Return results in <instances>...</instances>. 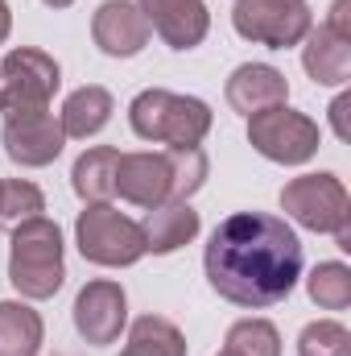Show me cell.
I'll list each match as a JSON object with an SVG mask.
<instances>
[{
  "label": "cell",
  "instance_id": "cell-8",
  "mask_svg": "<svg viewBox=\"0 0 351 356\" xmlns=\"http://www.w3.org/2000/svg\"><path fill=\"white\" fill-rule=\"evenodd\" d=\"M281 207L289 220H298L310 232H339L348 228L351 199L348 186L335 175H298L281 186Z\"/></svg>",
  "mask_w": 351,
  "mask_h": 356
},
{
  "label": "cell",
  "instance_id": "cell-21",
  "mask_svg": "<svg viewBox=\"0 0 351 356\" xmlns=\"http://www.w3.org/2000/svg\"><path fill=\"white\" fill-rule=\"evenodd\" d=\"M46 211V195L29 178H0V228L12 232Z\"/></svg>",
  "mask_w": 351,
  "mask_h": 356
},
{
  "label": "cell",
  "instance_id": "cell-16",
  "mask_svg": "<svg viewBox=\"0 0 351 356\" xmlns=\"http://www.w3.org/2000/svg\"><path fill=\"white\" fill-rule=\"evenodd\" d=\"M302 42H306L302 46V67H306V75L318 88H339V83L351 79V42L348 38H335L327 25H318Z\"/></svg>",
  "mask_w": 351,
  "mask_h": 356
},
{
  "label": "cell",
  "instance_id": "cell-4",
  "mask_svg": "<svg viewBox=\"0 0 351 356\" xmlns=\"http://www.w3.org/2000/svg\"><path fill=\"white\" fill-rule=\"evenodd\" d=\"M75 245L83 253V261L103 269H124L137 266L145 257V232L137 220H128L124 211L108 207V203H87L75 220Z\"/></svg>",
  "mask_w": 351,
  "mask_h": 356
},
{
  "label": "cell",
  "instance_id": "cell-24",
  "mask_svg": "<svg viewBox=\"0 0 351 356\" xmlns=\"http://www.w3.org/2000/svg\"><path fill=\"white\" fill-rule=\"evenodd\" d=\"M170 162V199H190L203 182H207V154L198 145H182V149H162Z\"/></svg>",
  "mask_w": 351,
  "mask_h": 356
},
{
  "label": "cell",
  "instance_id": "cell-5",
  "mask_svg": "<svg viewBox=\"0 0 351 356\" xmlns=\"http://www.w3.org/2000/svg\"><path fill=\"white\" fill-rule=\"evenodd\" d=\"M248 141H252V149L261 158L277 162V166H302V162H310L318 154L323 133L306 112L273 104V108L248 116Z\"/></svg>",
  "mask_w": 351,
  "mask_h": 356
},
{
  "label": "cell",
  "instance_id": "cell-9",
  "mask_svg": "<svg viewBox=\"0 0 351 356\" xmlns=\"http://www.w3.org/2000/svg\"><path fill=\"white\" fill-rule=\"evenodd\" d=\"M0 141H4V154H8L17 166L37 170V166H50V162L62 154L67 133H62V124L54 120L50 108H33V112H12V116H4Z\"/></svg>",
  "mask_w": 351,
  "mask_h": 356
},
{
  "label": "cell",
  "instance_id": "cell-27",
  "mask_svg": "<svg viewBox=\"0 0 351 356\" xmlns=\"http://www.w3.org/2000/svg\"><path fill=\"white\" fill-rule=\"evenodd\" d=\"M348 112H351V95H339V99L331 104V124H335V137H339V141H348V137H351Z\"/></svg>",
  "mask_w": 351,
  "mask_h": 356
},
{
  "label": "cell",
  "instance_id": "cell-26",
  "mask_svg": "<svg viewBox=\"0 0 351 356\" xmlns=\"http://www.w3.org/2000/svg\"><path fill=\"white\" fill-rule=\"evenodd\" d=\"M327 29H331L335 38H348V42H351V0H335V4H331Z\"/></svg>",
  "mask_w": 351,
  "mask_h": 356
},
{
  "label": "cell",
  "instance_id": "cell-30",
  "mask_svg": "<svg viewBox=\"0 0 351 356\" xmlns=\"http://www.w3.org/2000/svg\"><path fill=\"white\" fill-rule=\"evenodd\" d=\"M219 356H232V353H219Z\"/></svg>",
  "mask_w": 351,
  "mask_h": 356
},
{
  "label": "cell",
  "instance_id": "cell-18",
  "mask_svg": "<svg viewBox=\"0 0 351 356\" xmlns=\"http://www.w3.org/2000/svg\"><path fill=\"white\" fill-rule=\"evenodd\" d=\"M116 162H120V149L112 145H95L87 149L75 170H71V186L83 203H108L116 195Z\"/></svg>",
  "mask_w": 351,
  "mask_h": 356
},
{
  "label": "cell",
  "instance_id": "cell-1",
  "mask_svg": "<svg viewBox=\"0 0 351 356\" xmlns=\"http://www.w3.org/2000/svg\"><path fill=\"white\" fill-rule=\"evenodd\" d=\"M203 269L219 298L264 311L293 294L302 277V241L277 216L236 211L211 232Z\"/></svg>",
  "mask_w": 351,
  "mask_h": 356
},
{
  "label": "cell",
  "instance_id": "cell-6",
  "mask_svg": "<svg viewBox=\"0 0 351 356\" xmlns=\"http://www.w3.org/2000/svg\"><path fill=\"white\" fill-rule=\"evenodd\" d=\"M232 25L240 38L257 46L289 50V46H302V38L314 29V13L306 0H236Z\"/></svg>",
  "mask_w": 351,
  "mask_h": 356
},
{
  "label": "cell",
  "instance_id": "cell-25",
  "mask_svg": "<svg viewBox=\"0 0 351 356\" xmlns=\"http://www.w3.org/2000/svg\"><path fill=\"white\" fill-rule=\"evenodd\" d=\"M298 356H351V332L335 319H314L298 336Z\"/></svg>",
  "mask_w": 351,
  "mask_h": 356
},
{
  "label": "cell",
  "instance_id": "cell-23",
  "mask_svg": "<svg viewBox=\"0 0 351 356\" xmlns=\"http://www.w3.org/2000/svg\"><path fill=\"white\" fill-rule=\"evenodd\" d=\"M223 353L232 356H281V336L268 319H240L228 327Z\"/></svg>",
  "mask_w": 351,
  "mask_h": 356
},
{
  "label": "cell",
  "instance_id": "cell-11",
  "mask_svg": "<svg viewBox=\"0 0 351 356\" xmlns=\"http://www.w3.org/2000/svg\"><path fill=\"white\" fill-rule=\"evenodd\" d=\"M91 38L108 58H132L149 42V21L132 0H103L91 17Z\"/></svg>",
  "mask_w": 351,
  "mask_h": 356
},
{
  "label": "cell",
  "instance_id": "cell-13",
  "mask_svg": "<svg viewBox=\"0 0 351 356\" xmlns=\"http://www.w3.org/2000/svg\"><path fill=\"white\" fill-rule=\"evenodd\" d=\"M116 195L132 207H145V211L170 203V162H166V154H120Z\"/></svg>",
  "mask_w": 351,
  "mask_h": 356
},
{
  "label": "cell",
  "instance_id": "cell-17",
  "mask_svg": "<svg viewBox=\"0 0 351 356\" xmlns=\"http://www.w3.org/2000/svg\"><path fill=\"white\" fill-rule=\"evenodd\" d=\"M112 112H116L112 91L99 88V83H87V88H79V91L67 95V104H62V112H58V124H62L67 137L87 141V137H95V133L112 120Z\"/></svg>",
  "mask_w": 351,
  "mask_h": 356
},
{
  "label": "cell",
  "instance_id": "cell-29",
  "mask_svg": "<svg viewBox=\"0 0 351 356\" xmlns=\"http://www.w3.org/2000/svg\"><path fill=\"white\" fill-rule=\"evenodd\" d=\"M42 4H50V8H71L75 0H42Z\"/></svg>",
  "mask_w": 351,
  "mask_h": 356
},
{
  "label": "cell",
  "instance_id": "cell-20",
  "mask_svg": "<svg viewBox=\"0 0 351 356\" xmlns=\"http://www.w3.org/2000/svg\"><path fill=\"white\" fill-rule=\"evenodd\" d=\"M120 356H186V336L162 315H141L128 327V344Z\"/></svg>",
  "mask_w": 351,
  "mask_h": 356
},
{
  "label": "cell",
  "instance_id": "cell-14",
  "mask_svg": "<svg viewBox=\"0 0 351 356\" xmlns=\"http://www.w3.org/2000/svg\"><path fill=\"white\" fill-rule=\"evenodd\" d=\"M285 99H289V79L277 67H268V63H244L228 79V104L240 116L264 112V108L285 104Z\"/></svg>",
  "mask_w": 351,
  "mask_h": 356
},
{
  "label": "cell",
  "instance_id": "cell-10",
  "mask_svg": "<svg viewBox=\"0 0 351 356\" xmlns=\"http://www.w3.org/2000/svg\"><path fill=\"white\" fill-rule=\"evenodd\" d=\"M124 323H128V294H124L120 282L95 277V282H87L79 290V298H75V327H79V336L87 344H95V348L116 344Z\"/></svg>",
  "mask_w": 351,
  "mask_h": 356
},
{
  "label": "cell",
  "instance_id": "cell-15",
  "mask_svg": "<svg viewBox=\"0 0 351 356\" xmlns=\"http://www.w3.org/2000/svg\"><path fill=\"white\" fill-rule=\"evenodd\" d=\"M198 228H203L198 211H194L186 199H170V203L153 207L149 220L141 224V232H145V253H157V257L178 253L182 245H190V241L198 236Z\"/></svg>",
  "mask_w": 351,
  "mask_h": 356
},
{
  "label": "cell",
  "instance_id": "cell-2",
  "mask_svg": "<svg viewBox=\"0 0 351 356\" xmlns=\"http://www.w3.org/2000/svg\"><path fill=\"white\" fill-rule=\"evenodd\" d=\"M8 282L21 298H54L67 282L62 266V228L46 216L8 232Z\"/></svg>",
  "mask_w": 351,
  "mask_h": 356
},
{
  "label": "cell",
  "instance_id": "cell-28",
  "mask_svg": "<svg viewBox=\"0 0 351 356\" xmlns=\"http://www.w3.org/2000/svg\"><path fill=\"white\" fill-rule=\"evenodd\" d=\"M8 33H12V13H8V4L0 0V46L8 42Z\"/></svg>",
  "mask_w": 351,
  "mask_h": 356
},
{
  "label": "cell",
  "instance_id": "cell-19",
  "mask_svg": "<svg viewBox=\"0 0 351 356\" xmlns=\"http://www.w3.org/2000/svg\"><path fill=\"white\" fill-rule=\"evenodd\" d=\"M42 336L46 323L29 302H0V356H37Z\"/></svg>",
  "mask_w": 351,
  "mask_h": 356
},
{
  "label": "cell",
  "instance_id": "cell-3",
  "mask_svg": "<svg viewBox=\"0 0 351 356\" xmlns=\"http://www.w3.org/2000/svg\"><path fill=\"white\" fill-rule=\"evenodd\" d=\"M128 124L141 141H157L166 149L203 145V137L211 133V108L194 95L149 88L128 104Z\"/></svg>",
  "mask_w": 351,
  "mask_h": 356
},
{
  "label": "cell",
  "instance_id": "cell-7",
  "mask_svg": "<svg viewBox=\"0 0 351 356\" xmlns=\"http://www.w3.org/2000/svg\"><path fill=\"white\" fill-rule=\"evenodd\" d=\"M58 83H62V71L46 50H33V46L8 50L0 63V112L12 116V112L50 108V95L58 91Z\"/></svg>",
  "mask_w": 351,
  "mask_h": 356
},
{
  "label": "cell",
  "instance_id": "cell-22",
  "mask_svg": "<svg viewBox=\"0 0 351 356\" xmlns=\"http://www.w3.org/2000/svg\"><path fill=\"white\" fill-rule=\"evenodd\" d=\"M310 298L323 311H348L351 307V269L343 261H318L306 277Z\"/></svg>",
  "mask_w": 351,
  "mask_h": 356
},
{
  "label": "cell",
  "instance_id": "cell-12",
  "mask_svg": "<svg viewBox=\"0 0 351 356\" xmlns=\"http://www.w3.org/2000/svg\"><path fill=\"white\" fill-rule=\"evenodd\" d=\"M137 8L170 50H194L211 29V13L203 0H137Z\"/></svg>",
  "mask_w": 351,
  "mask_h": 356
}]
</instances>
